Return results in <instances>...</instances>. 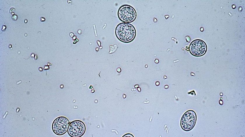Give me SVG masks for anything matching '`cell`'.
I'll return each instance as SVG.
<instances>
[{"label": "cell", "instance_id": "5b68a950", "mask_svg": "<svg viewBox=\"0 0 245 137\" xmlns=\"http://www.w3.org/2000/svg\"><path fill=\"white\" fill-rule=\"evenodd\" d=\"M86 127L82 121L76 120L70 123L68 129V133L72 137H80L85 134Z\"/></svg>", "mask_w": 245, "mask_h": 137}, {"label": "cell", "instance_id": "6da1fadb", "mask_svg": "<svg viewBox=\"0 0 245 137\" xmlns=\"http://www.w3.org/2000/svg\"><path fill=\"white\" fill-rule=\"evenodd\" d=\"M115 34L118 38L124 42L132 41L136 34L135 28L129 23L122 22L119 24L115 29Z\"/></svg>", "mask_w": 245, "mask_h": 137}, {"label": "cell", "instance_id": "9c48e42d", "mask_svg": "<svg viewBox=\"0 0 245 137\" xmlns=\"http://www.w3.org/2000/svg\"><path fill=\"white\" fill-rule=\"evenodd\" d=\"M117 72H120L121 71V70L120 68H118L117 69Z\"/></svg>", "mask_w": 245, "mask_h": 137}, {"label": "cell", "instance_id": "3957f363", "mask_svg": "<svg viewBox=\"0 0 245 137\" xmlns=\"http://www.w3.org/2000/svg\"><path fill=\"white\" fill-rule=\"evenodd\" d=\"M69 124L70 122L66 117L63 116L59 117L52 123V131L57 135H63L68 131Z\"/></svg>", "mask_w": 245, "mask_h": 137}, {"label": "cell", "instance_id": "277c9868", "mask_svg": "<svg viewBox=\"0 0 245 137\" xmlns=\"http://www.w3.org/2000/svg\"><path fill=\"white\" fill-rule=\"evenodd\" d=\"M197 120L195 112L192 110L186 111L182 116L181 121V128L184 130L188 131L194 127Z\"/></svg>", "mask_w": 245, "mask_h": 137}, {"label": "cell", "instance_id": "8992f818", "mask_svg": "<svg viewBox=\"0 0 245 137\" xmlns=\"http://www.w3.org/2000/svg\"><path fill=\"white\" fill-rule=\"evenodd\" d=\"M190 51L193 55L200 56L204 55L206 52L207 46L206 43L203 40L197 39L193 40L191 43Z\"/></svg>", "mask_w": 245, "mask_h": 137}, {"label": "cell", "instance_id": "7a4b0ae2", "mask_svg": "<svg viewBox=\"0 0 245 137\" xmlns=\"http://www.w3.org/2000/svg\"><path fill=\"white\" fill-rule=\"evenodd\" d=\"M118 15L119 19L125 23H131L136 19L137 16L136 11L131 6L123 5L119 8Z\"/></svg>", "mask_w": 245, "mask_h": 137}, {"label": "cell", "instance_id": "30bf717a", "mask_svg": "<svg viewBox=\"0 0 245 137\" xmlns=\"http://www.w3.org/2000/svg\"><path fill=\"white\" fill-rule=\"evenodd\" d=\"M6 28V26H3V27H2V30H3V31H4L5 30Z\"/></svg>", "mask_w": 245, "mask_h": 137}, {"label": "cell", "instance_id": "52a82bcc", "mask_svg": "<svg viewBox=\"0 0 245 137\" xmlns=\"http://www.w3.org/2000/svg\"><path fill=\"white\" fill-rule=\"evenodd\" d=\"M125 137H126V136H127V137H128V136H129V137H130V136H131V137H133V136L132 135V134H125V135L124 136H123V137H125Z\"/></svg>", "mask_w": 245, "mask_h": 137}, {"label": "cell", "instance_id": "ba28073f", "mask_svg": "<svg viewBox=\"0 0 245 137\" xmlns=\"http://www.w3.org/2000/svg\"><path fill=\"white\" fill-rule=\"evenodd\" d=\"M12 17V19L15 20H16L18 19V17L16 15H13Z\"/></svg>", "mask_w": 245, "mask_h": 137}]
</instances>
